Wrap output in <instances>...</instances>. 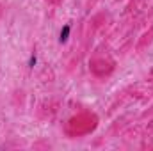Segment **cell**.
Returning a JSON list of instances; mask_svg holds the SVG:
<instances>
[{"label":"cell","instance_id":"obj_1","mask_svg":"<svg viewBox=\"0 0 153 151\" xmlns=\"http://www.w3.org/2000/svg\"><path fill=\"white\" fill-rule=\"evenodd\" d=\"M70 30H71L70 25H64V27H62L61 36H59V41H61V43H66V41H68V38H70Z\"/></svg>","mask_w":153,"mask_h":151},{"label":"cell","instance_id":"obj_2","mask_svg":"<svg viewBox=\"0 0 153 151\" xmlns=\"http://www.w3.org/2000/svg\"><path fill=\"white\" fill-rule=\"evenodd\" d=\"M36 61H38V59H36V55L32 53L30 59H29V68H34V66H36Z\"/></svg>","mask_w":153,"mask_h":151}]
</instances>
